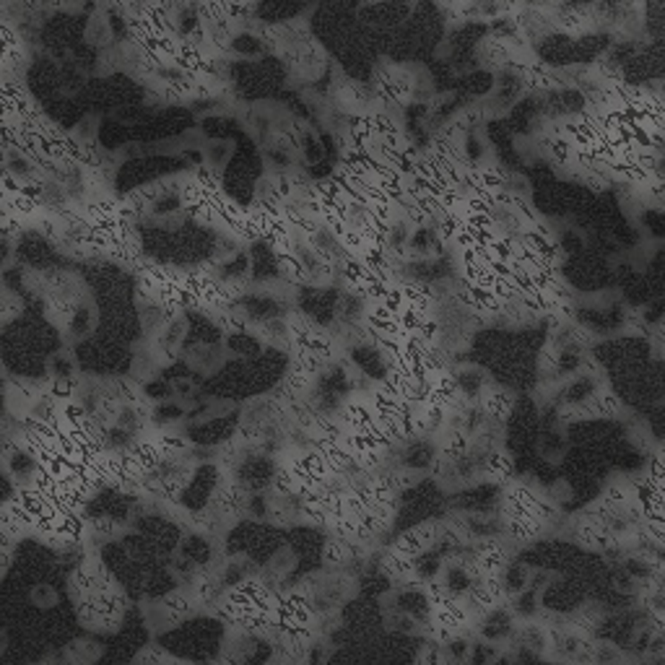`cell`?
Segmentation results:
<instances>
[{
	"label": "cell",
	"instance_id": "obj_1",
	"mask_svg": "<svg viewBox=\"0 0 665 665\" xmlns=\"http://www.w3.org/2000/svg\"><path fill=\"white\" fill-rule=\"evenodd\" d=\"M434 543H437V523H422L416 528L400 533L396 543H390V546L416 559V557L426 554L429 549H434Z\"/></svg>",
	"mask_w": 665,
	"mask_h": 665
},
{
	"label": "cell",
	"instance_id": "obj_4",
	"mask_svg": "<svg viewBox=\"0 0 665 665\" xmlns=\"http://www.w3.org/2000/svg\"><path fill=\"white\" fill-rule=\"evenodd\" d=\"M481 476L489 481H497V483H509L515 476V465L509 460V455L499 453V448L489 450L481 460Z\"/></svg>",
	"mask_w": 665,
	"mask_h": 665
},
{
	"label": "cell",
	"instance_id": "obj_3",
	"mask_svg": "<svg viewBox=\"0 0 665 665\" xmlns=\"http://www.w3.org/2000/svg\"><path fill=\"white\" fill-rule=\"evenodd\" d=\"M476 403H479L481 411L486 413L489 422H505L507 416L512 413V405H515L512 396H509L507 390H499L497 385H486V388L481 390V396Z\"/></svg>",
	"mask_w": 665,
	"mask_h": 665
},
{
	"label": "cell",
	"instance_id": "obj_2",
	"mask_svg": "<svg viewBox=\"0 0 665 665\" xmlns=\"http://www.w3.org/2000/svg\"><path fill=\"white\" fill-rule=\"evenodd\" d=\"M379 569L390 580H396L398 585H405V583H413V577H416V559L393 549V546H388L379 557Z\"/></svg>",
	"mask_w": 665,
	"mask_h": 665
}]
</instances>
